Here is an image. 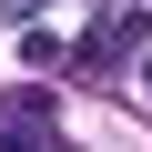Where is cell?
I'll return each mask as SVG.
<instances>
[{"instance_id": "1", "label": "cell", "mask_w": 152, "mask_h": 152, "mask_svg": "<svg viewBox=\"0 0 152 152\" xmlns=\"http://www.w3.org/2000/svg\"><path fill=\"white\" fill-rule=\"evenodd\" d=\"M0 152H31V142H20V132H0Z\"/></svg>"}]
</instances>
